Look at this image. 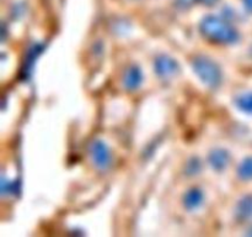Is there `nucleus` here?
I'll return each instance as SVG.
<instances>
[{
    "label": "nucleus",
    "instance_id": "f8f14e48",
    "mask_svg": "<svg viewBox=\"0 0 252 237\" xmlns=\"http://www.w3.org/2000/svg\"><path fill=\"white\" fill-rule=\"evenodd\" d=\"M244 4L249 11H252V0H244Z\"/></svg>",
    "mask_w": 252,
    "mask_h": 237
},
{
    "label": "nucleus",
    "instance_id": "ddd939ff",
    "mask_svg": "<svg viewBox=\"0 0 252 237\" xmlns=\"http://www.w3.org/2000/svg\"><path fill=\"white\" fill-rule=\"evenodd\" d=\"M204 2H206V4H208V5H211V4H213V2H216L217 0H203Z\"/></svg>",
    "mask_w": 252,
    "mask_h": 237
},
{
    "label": "nucleus",
    "instance_id": "423d86ee",
    "mask_svg": "<svg viewBox=\"0 0 252 237\" xmlns=\"http://www.w3.org/2000/svg\"><path fill=\"white\" fill-rule=\"evenodd\" d=\"M209 162L214 169H224L229 163V156L225 151L216 150L209 156Z\"/></svg>",
    "mask_w": 252,
    "mask_h": 237
},
{
    "label": "nucleus",
    "instance_id": "0eeeda50",
    "mask_svg": "<svg viewBox=\"0 0 252 237\" xmlns=\"http://www.w3.org/2000/svg\"><path fill=\"white\" fill-rule=\"evenodd\" d=\"M203 201V194L199 189L193 188V189L189 190L187 194L185 195V206L189 210H193L198 207Z\"/></svg>",
    "mask_w": 252,
    "mask_h": 237
},
{
    "label": "nucleus",
    "instance_id": "20e7f679",
    "mask_svg": "<svg viewBox=\"0 0 252 237\" xmlns=\"http://www.w3.org/2000/svg\"><path fill=\"white\" fill-rule=\"evenodd\" d=\"M177 68H179V66H177L176 62L174 59L169 58V57H159L155 62V71L162 77L171 76L177 71Z\"/></svg>",
    "mask_w": 252,
    "mask_h": 237
},
{
    "label": "nucleus",
    "instance_id": "9b49d317",
    "mask_svg": "<svg viewBox=\"0 0 252 237\" xmlns=\"http://www.w3.org/2000/svg\"><path fill=\"white\" fill-rule=\"evenodd\" d=\"M196 1H198V0H177L176 4L181 9H186V7H189L191 5H193Z\"/></svg>",
    "mask_w": 252,
    "mask_h": 237
},
{
    "label": "nucleus",
    "instance_id": "9d476101",
    "mask_svg": "<svg viewBox=\"0 0 252 237\" xmlns=\"http://www.w3.org/2000/svg\"><path fill=\"white\" fill-rule=\"evenodd\" d=\"M239 215L241 217H250L252 216V197L246 198L239 205Z\"/></svg>",
    "mask_w": 252,
    "mask_h": 237
},
{
    "label": "nucleus",
    "instance_id": "1a4fd4ad",
    "mask_svg": "<svg viewBox=\"0 0 252 237\" xmlns=\"http://www.w3.org/2000/svg\"><path fill=\"white\" fill-rule=\"evenodd\" d=\"M236 105L241 109V110L246 111V113L252 114V93L244 94V95L239 96L236 99Z\"/></svg>",
    "mask_w": 252,
    "mask_h": 237
},
{
    "label": "nucleus",
    "instance_id": "6e6552de",
    "mask_svg": "<svg viewBox=\"0 0 252 237\" xmlns=\"http://www.w3.org/2000/svg\"><path fill=\"white\" fill-rule=\"evenodd\" d=\"M239 177L244 180L252 179V157L246 158L239 167Z\"/></svg>",
    "mask_w": 252,
    "mask_h": 237
},
{
    "label": "nucleus",
    "instance_id": "7ed1b4c3",
    "mask_svg": "<svg viewBox=\"0 0 252 237\" xmlns=\"http://www.w3.org/2000/svg\"><path fill=\"white\" fill-rule=\"evenodd\" d=\"M91 155H93V159L97 167L101 169H105L108 164H110V152L108 148L103 145L100 141H95L91 145Z\"/></svg>",
    "mask_w": 252,
    "mask_h": 237
},
{
    "label": "nucleus",
    "instance_id": "f257e3e1",
    "mask_svg": "<svg viewBox=\"0 0 252 237\" xmlns=\"http://www.w3.org/2000/svg\"><path fill=\"white\" fill-rule=\"evenodd\" d=\"M202 34L209 40L220 43H233L239 35L233 27L217 16H207L201 24Z\"/></svg>",
    "mask_w": 252,
    "mask_h": 237
},
{
    "label": "nucleus",
    "instance_id": "f03ea898",
    "mask_svg": "<svg viewBox=\"0 0 252 237\" xmlns=\"http://www.w3.org/2000/svg\"><path fill=\"white\" fill-rule=\"evenodd\" d=\"M193 67L196 73L209 86H217L220 83V71L213 61L203 58V57H198V58L194 59Z\"/></svg>",
    "mask_w": 252,
    "mask_h": 237
},
{
    "label": "nucleus",
    "instance_id": "39448f33",
    "mask_svg": "<svg viewBox=\"0 0 252 237\" xmlns=\"http://www.w3.org/2000/svg\"><path fill=\"white\" fill-rule=\"evenodd\" d=\"M142 83V73H140L139 68L137 67H132V68L128 69L126 72V76H125V86L127 89H133L138 88Z\"/></svg>",
    "mask_w": 252,
    "mask_h": 237
}]
</instances>
